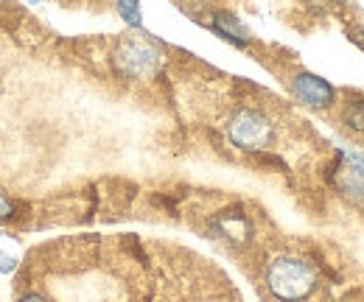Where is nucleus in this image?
<instances>
[{
    "mask_svg": "<svg viewBox=\"0 0 364 302\" xmlns=\"http://www.w3.org/2000/svg\"><path fill=\"white\" fill-rule=\"evenodd\" d=\"M267 288L280 302H300L314 294L317 271L303 258H291V255L274 258L267 269Z\"/></svg>",
    "mask_w": 364,
    "mask_h": 302,
    "instance_id": "obj_1",
    "label": "nucleus"
},
{
    "mask_svg": "<svg viewBox=\"0 0 364 302\" xmlns=\"http://www.w3.org/2000/svg\"><path fill=\"white\" fill-rule=\"evenodd\" d=\"M112 62H115L121 76H127L132 82H146V79H151L157 73V68L163 62V53L151 40L129 34V37H124L121 43L115 45Z\"/></svg>",
    "mask_w": 364,
    "mask_h": 302,
    "instance_id": "obj_2",
    "label": "nucleus"
},
{
    "mask_svg": "<svg viewBox=\"0 0 364 302\" xmlns=\"http://www.w3.org/2000/svg\"><path fill=\"white\" fill-rule=\"evenodd\" d=\"M272 121L261 109H235L232 118L228 121V137L230 143L241 151H264L272 143Z\"/></svg>",
    "mask_w": 364,
    "mask_h": 302,
    "instance_id": "obj_3",
    "label": "nucleus"
},
{
    "mask_svg": "<svg viewBox=\"0 0 364 302\" xmlns=\"http://www.w3.org/2000/svg\"><path fill=\"white\" fill-rule=\"evenodd\" d=\"M291 92L300 104H306L311 109H328V107H333V98H336L333 87L328 85L322 76L306 73V70L291 79Z\"/></svg>",
    "mask_w": 364,
    "mask_h": 302,
    "instance_id": "obj_4",
    "label": "nucleus"
},
{
    "mask_svg": "<svg viewBox=\"0 0 364 302\" xmlns=\"http://www.w3.org/2000/svg\"><path fill=\"white\" fill-rule=\"evenodd\" d=\"M213 227H216V232L222 238H228L230 244H244L250 238V232H252L250 218L244 216L241 210H228V213L216 216L213 218Z\"/></svg>",
    "mask_w": 364,
    "mask_h": 302,
    "instance_id": "obj_5",
    "label": "nucleus"
},
{
    "mask_svg": "<svg viewBox=\"0 0 364 302\" xmlns=\"http://www.w3.org/2000/svg\"><path fill=\"white\" fill-rule=\"evenodd\" d=\"M210 28L222 37V40H228V43L238 45V48H244V45H250V31L244 28V23L235 17V14H230V11H216L213 14V20H210Z\"/></svg>",
    "mask_w": 364,
    "mask_h": 302,
    "instance_id": "obj_6",
    "label": "nucleus"
},
{
    "mask_svg": "<svg viewBox=\"0 0 364 302\" xmlns=\"http://www.w3.org/2000/svg\"><path fill=\"white\" fill-rule=\"evenodd\" d=\"M333 185L339 193H345L348 199H356V202H364V179L353 168H348L342 160L333 166Z\"/></svg>",
    "mask_w": 364,
    "mask_h": 302,
    "instance_id": "obj_7",
    "label": "nucleus"
},
{
    "mask_svg": "<svg viewBox=\"0 0 364 302\" xmlns=\"http://www.w3.org/2000/svg\"><path fill=\"white\" fill-rule=\"evenodd\" d=\"M342 121L350 131L364 134V98H350L342 109Z\"/></svg>",
    "mask_w": 364,
    "mask_h": 302,
    "instance_id": "obj_8",
    "label": "nucleus"
},
{
    "mask_svg": "<svg viewBox=\"0 0 364 302\" xmlns=\"http://www.w3.org/2000/svg\"><path fill=\"white\" fill-rule=\"evenodd\" d=\"M118 14L121 20L129 26V28H140L143 26V17H140V0H118Z\"/></svg>",
    "mask_w": 364,
    "mask_h": 302,
    "instance_id": "obj_9",
    "label": "nucleus"
},
{
    "mask_svg": "<svg viewBox=\"0 0 364 302\" xmlns=\"http://www.w3.org/2000/svg\"><path fill=\"white\" fill-rule=\"evenodd\" d=\"M339 160H342L348 168H353V171L364 179V154H362V151H353V149H339Z\"/></svg>",
    "mask_w": 364,
    "mask_h": 302,
    "instance_id": "obj_10",
    "label": "nucleus"
},
{
    "mask_svg": "<svg viewBox=\"0 0 364 302\" xmlns=\"http://www.w3.org/2000/svg\"><path fill=\"white\" fill-rule=\"evenodd\" d=\"M14 216H17V205L6 193H0V221H9V218Z\"/></svg>",
    "mask_w": 364,
    "mask_h": 302,
    "instance_id": "obj_11",
    "label": "nucleus"
},
{
    "mask_svg": "<svg viewBox=\"0 0 364 302\" xmlns=\"http://www.w3.org/2000/svg\"><path fill=\"white\" fill-rule=\"evenodd\" d=\"M14 269H17V258H11V255H3V252H0V271H6V274H9V271H14Z\"/></svg>",
    "mask_w": 364,
    "mask_h": 302,
    "instance_id": "obj_12",
    "label": "nucleus"
},
{
    "mask_svg": "<svg viewBox=\"0 0 364 302\" xmlns=\"http://www.w3.org/2000/svg\"><path fill=\"white\" fill-rule=\"evenodd\" d=\"M17 302H48V300L43 297V294H23Z\"/></svg>",
    "mask_w": 364,
    "mask_h": 302,
    "instance_id": "obj_13",
    "label": "nucleus"
},
{
    "mask_svg": "<svg viewBox=\"0 0 364 302\" xmlns=\"http://www.w3.org/2000/svg\"><path fill=\"white\" fill-rule=\"evenodd\" d=\"M31 3H40V0H31Z\"/></svg>",
    "mask_w": 364,
    "mask_h": 302,
    "instance_id": "obj_14",
    "label": "nucleus"
}]
</instances>
